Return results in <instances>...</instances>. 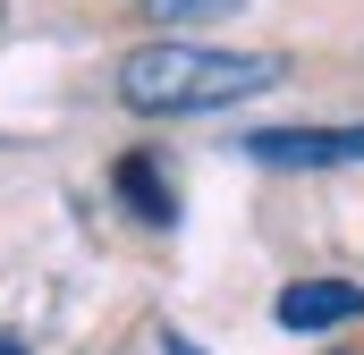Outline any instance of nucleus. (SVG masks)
<instances>
[{"instance_id":"obj_1","label":"nucleus","mask_w":364,"mask_h":355,"mask_svg":"<svg viewBox=\"0 0 364 355\" xmlns=\"http://www.w3.org/2000/svg\"><path fill=\"white\" fill-rule=\"evenodd\" d=\"M288 77V60L272 51H212V43H136L119 51L110 93L136 110V119H203V110H229L246 93H263Z\"/></svg>"},{"instance_id":"obj_2","label":"nucleus","mask_w":364,"mask_h":355,"mask_svg":"<svg viewBox=\"0 0 364 355\" xmlns=\"http://www.w3.org/2000/svg\"><path fill=\"white\" fill-rule=\"evenodd\" d=\"M237 153H255L263 170H331V161H364V127H255Z\"/></svg>"},{"instance_id":"obj_3","label":"nucleus","mask_w":364,"mask_h":355,"mask_svg":"<svg viewBox=\"0 0 364 355\" xmlns=\"http://www.w3.org/2000/svg\"><path fill=\"white\" fill-rule=\"evenodd\" d=\"M364 322V288L356 279H296V288H279V330H348Z\"/></svg>"},{"instance_id":"obj_4","label":"nucleus","mask_w":364,"mask_h":355,"mask_svg":"<svg viewBox=\"0 0 364 355\" xmlns=\"http://www.w3.org/2000/svg\"><path fill=\"white\" fill-rule=\"evenodd\" d=\"M110 186H119V203H136V220H144V229H170V220H178V203H170V186H161V170H153L144 153H127Z\"/></svg>"},{"instance_id":"obj_5","label":"nucleus","mask_w":364,"mask_h":355,"mask_svg":"<svg viewBox=\"0 0 364 355\" xmlns=\"http://www.w3.org/2000/svg\"><path fill=\"white\" fill-rule=\"evenodd\" d=\"M212 9H237V0H144V17H212Z\"/></svg>"},{"instance_id":"obj_6","label":"nucleus","mask_w":364,"mask_h":355,"mask_svg":"<svg viewBox=\"0 0 364 355\" xmlns=\"http://www.w3.org/2000/svg\"><path fill=\"white\" fill-rule=\"evenodd\" d=\"M161 355H203V347H186V339H178V330H170V339H161Z\"/></svg>"},{"instance_id":"obj_7","label":"nucleus","mask_w":364,"mask_h":355,"mask_svg":"<svg viewBox=\"0 0 364 355\" xmlns=\"http://www.w3.org/2000/svg\"><path fill=\"white\" fill-rule=\"evenodd\" d=\"M0 355H26V347H9V339H0Z\"/></svg>"}]
</instances>
